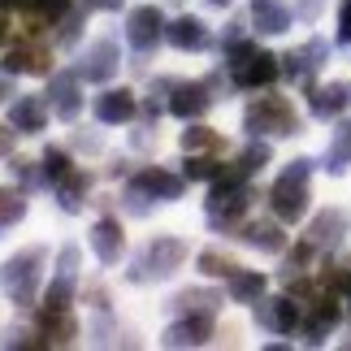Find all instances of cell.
I'll list each match as a JSON object with an SVG mask.
<instances>
[{"label":"cell","instance_id":"obj_1","mask_svg":"<svg viewBox=\"0 0 351 351\" xmlns=\"http://www.w3.org/2000/svg\"><path fill=\"white\" fill-rule=\"evenodd\" d=\"M308 178H313V160L300 156V160H291L287 169H282V178L274 182V191H269V204H274V217L278 221H304V213H308Z\"/></svg>","mask_w":351,"mask_h":351},{"label":"cell","instance_id":"obj_2","mask_svg":"<svg viewBox=\"0 0 351 351\" xmlns=\"http://www.w3.org/2000/svg\"><path fill=\"white\" fill-rule=\"evenodd\" d=\"M282 57H274V52H261L256 44H230V78H234V87H247V91H256V87H269L274 78L282 74V65H278Z\"/></svg>","mask_w":351,"mask_h":351},{"label":"cell","instance_id":"obj_3","mask_svg":"<svg viewBox=\"0 0 351 351\" xmlns=\"http://www.w3.org/2000/svg\"><path fill=\"white\" fill-rule=\"evenodd\" d=\"M243 126L252 134H278V139H287V134L300 130V117H295V104L287 96H261L256 104H247Z\"/></svg>","mask_w":351,"mask_h":351},{"label":"cell","instance_id":"obj_4","mask_svg":"<svg viewBox=\"0 0 351 351\" xmlns=\"http://www.w3.org/2000/svg\"><path fill=\"white\" fill-rule=\"evenodd\" d=\"M39 265H44V252L31 247V252H18L0 265V287L13 304H35V287H39Z\"/></svg>","mask_w":351,"mask_h":351},{"label":"cell","instance_id":"obj_5","mask_svg":"<svg viewBox=\"0 0 351 351\" xmlns=\"http://www.w3.org/2000/svg\"><path fill=\"white\" fill-rule=\"evenodd\" d=\"M186 261V243L182 239H169V234H160L147 243V252L139 256V265L130 269V282H147V278H169V274H178Z\"/></svg>","mask_w":351,"mask_h":351},{"label":"cell","instance_id":"obj_6","mask_svg":"<svg viewBox=\"0 0 351 351\" xmlns=\"http://www.w3.org/2000/svg\"><path fill=\"white\" fill-rule=\"evenodd\" d=\"M208 226L213 230H230V226L243 221L247 213V186H217L213 182V195H208Z\"/></svg>","mask_w":351,"mask_h":351},{"label":"cell","instance_id":"obj_7","mask_svg":"<svg viewBox=\"0 0 351 351\" xmlns=\"http://www.w3.org/2000/svg\"><path fill=\"white\" fill-rule=\"evenodd\" d=\"M160 35H165V18H160L156 5H134L126 13V44L134 52H152Z\"/></svg>","mask_w":351,"mask_h":351},{"label":"cell","instance_id":"obj_8","mask_svg":"<svg viewBox=\"0 0 351 351\" xmlns=\"http://www.w3.org/2000/svg\"><path fill=\"white\" fill-rule=\"evenodd\" d=\"M256 326L274 330V334H295L300 326V304L291 295H278V300H256Z\"/></svg>","mask_w":351,"mask_h":351},{"label":"cell","instance_id":"obj_9","mask_svg":"<svg viewBox=\"0 0 351 351\" xmlns=\"http://www.w3.org/2000/svg\"><path fill=\"white\" fill-rule=\"evenodd\" d=\"M213 339V313H191L165 330V347H204Z\"/></svg>","mask_w":351,"mask_h":351},{"label":"cell","instance_id":"obj_10","mask_svg":"<svg viewBox=\"0 0 351 351\" xmlns=\"http://www.w3.org/2000/svg\"><path fill=\"white\" fill-rule=\"evenodd\" d=\"M48 104L61 121H74L78 109H83V96H78V78L74 74H52L48 83Z\"/></svg>","mask_w":351,"mask_h":351},{"label":"cell","instance_id":"obj_11","mask_svg":"<svg viewBox=\"0 0 351 351\" xmlns=\"http://www.w3.org/2000/svg\"><path fill=\"white\" fill-rule=\"evenodd\" d=\"M321 57H326V44H321V39H313L308 48L287 52V57H282V61H287L282 70H287L291 83H304V87H308V83H313V74L321 70Z\"/></svg>","mask_w":351,"mask_h":351},{"label":"cell","instance_id":"obj_12","mask_svg":"<svg viewBox=\"0 0 351 351\" xmlns=\"http://www.w3.org/2000/svg\"><path fill=\"white\" fill-rule=\"evenodd\" d=\"M208 104H213L208 83H173V100H169V113H173V117L191 121V117L204 113Z\"/></svg>","mask_w":351,"mask_h":351},{"label":"cell","instance_id":"obj_13","mask_svg":"<svg viewBox=\"0 0 351 351\" xmlns=\"http://www.w3.org/2000/svg\"><path fill=\"white\" fill-rule=\"evenodd\" d=\"M121 247H126V234H121L117 217H100L96 226H91V252H96L104 265L121 261Z\"/></svg>","mask_w":351,"mask_h":351},{"label":"cell","instance_id":"obj_14","mask_svg":"<svg viewBox=\"0 0 351 351\" xmlns=\"http://www.w3.org/2000/svg\"><path fill=\"white\" fill-rule=\"evenodd\" d=\"M117 74V44L113 39H96L87 48V61H83V78L87 83H109Z\"/></svg>","mask_w":351,"mask_h":351},{"label":"cell","instance_id":"obj_15","mask_svg":"<svg viewBox=\"0 0 351 351\" xmlns=\"http://www.w3.org/2000/svg\"><path fill=\"white\" fill-rule=\"evenodd\" d=\"M165 39L178 52H199V48H208V26L199 22V18H191V13H182L178 22L165 26Z\"/></svg>","mask_w":351,"mask_h":351},{"label":"cell","instance_id":"obj_16","mask_svg":"<svg viewBox=\"0 0 351 351\" xmlns=\"http://www.w3.org/2000/svg\"><path fill=\"white\" fill-rule=\"evenodd\" d=\"M134 109H139V100H134V91L126 87H113V91H104V96H96V117L104 121V126H121V121H130Z\"/></svg>","mask_w":351,"mask_h":351},{"label":"cell","instance_id":"obj_17","mask_svg":"<svg viewBox=\"0 0 351 351\" xmlns=\"http://www.w3.org/2000/svg\"><path fill=\"white\" fill-rule=\"evenodd\" d=\"M351 104V87L347 83H326V87H313V96H308V109H313V117L330 121L339 117L343 109Z\"/></svg>","mask_w":351,"mask_h":351},{"label":"cell","instance_id":"obj_18","mask_svg":"<svg viewBox=\"0 0 351 351\" xmlns=\"http://www.w3.org/2000/svg\"><path fill=\"white\" fill-rule=\"evenodd\" d=\"M5 74H48V48L31 44V39L13 44L5 57Z\"/></svg>","mask_w":351,"mask_h":351},{"label":"cell","instance_id":"obj_19","mask_svg":"<svg viewBox=\"0 0 351 351\" xmlns=\"http://www.w3.org/2000/svg\"><path fill=\"white\" fill-rule=\"evenodd\" d=\"M9 121H13V130H22V134H39L44 121H48V109H44L39 96H18L13 109H9Z\"/></svg>","mask_w":351,"mask_h":351},{"label":"cell","instance_id":"obj_20","mask_svg":"<svg viewBox=\"0 0 351 351\" xmlns=\"http://www.w3.org/2000/svg\"><path fill=\"white\" fill-rule=\"evenodd\" d=\"M39 330H44V343H52V347H65L78 339V321L70 317V308H44Z\"/></svg>","mask_w":351,"mask_h":351},{"label":"cell","instance_id":"obj_21","mask_svg":"<svg viewBox=\"0 0 351 351\" xmlns=\"http://www.w3.org/2000/svg\"><path fill=\"white\" fill-rule=\"evenodd\" d=\"M252 22L265 35H282V31H291V9L282 0H252Z\"/></svg>","mask_w":351,"mask_h":351},{"label":"cell","instance_id":"obj_22","mask_svg":"<svg viewBox=\"0 0 351 351\" xmlns=\"http://www.w3.org/2000/svg\"><path fill=\"white\" fill-rule=\"evenodd\" d=\"M343 230H347V213L343 208H326L313 226H308V243H313V247H334V243L343 239Z\"/></svg>","mask_w":351,"mask_h":351},{"label":"cell","instance_id":"obj_23","mask_svg":"<svg viewBox=\"0 0 351 351\" xmlns=\"http://www.w3.org/2000/svg\"><path fill=\"white\" fill-rule=\"evenodd\" d=\"M334 326H339V300H334V295H321V300H313V317H308V326H304L308 343H321Z\"/></svg>","mask_w":351,"mask_h":351},{"label":"cell","instance_id":"obj_24","mask_svg":"<svg viewBox=\"0 0 351 351\" xmlns=\"http://www.w3.org/2000/svg\"><path fill=\"white\" fill-rule=\"evenodd\" d=\"M134 186L147 195H160V199H178L182 195V178L169 169H139L134 173Z\"/></svg>","mask_w":351,"mask_h":351},{"label":"cell","instance_id":"obj_25","mask_svg":"<svg viewBox=\"0 0 351 351\" xmlns=\"http://www.w3.org/2000/svg\"><path fill=\"white\" fill-rule=\"evenodd\" d=\"M239 239L247 243V247H256V252H282V247H287V234H282L274 221H252V226H243Z\"/></svg>","mask_w":351,"mask_h":351},{"label":"cell","instance_id":"obj_26","mask_svg":"<svg viewBox=\"0 0 351 351\" xmlns=\"http://www.w3.org/2000/svg\"><path fill=\"white\" fill-rule=\"evenodd\" d=\"M87 186H91V178L87 173H65V178L57 182V204H61V213H78L83 208V199H87Z\"/></svg>","mask_w":351,"mask_h":351},{"label":"cell","instance_id":"obj_27","mask_svg":"<svg viewBox=\"0 0 351 351\" xmlns=\"http://www.w3.org/2000/svg\"><path fill=\"white\" fill-rule=\"evenodd\" d=\"M265 295V274H230V300L234 304H256Z\"/></svg>","mask_w":351,"mask_h":351},{"label":"cell","instance_id":"obj_28","mask_svg":"<svg viewBox=\"0 0 351 351\" xmlns=\"http://www.w3.org/2000/svg\"><path fill=\"white\" fill-rule=\"evenodd\" d=\"M26 217V195L18 186H0V234L9 230V226H18Z\"/></svg>","mask_w":351,"mask_h":351},{"label":"cell","instance_id":"obj_29","mask_svg":"<svg viewBox=\"0 0 351 351\" xmlns=\"http://www.w3.org/2000/svg\"><path fill=\"white\" fill-rule=\"evenodd\" d=\"M351 165V121H343L339 134H334V143H330V152H326V169L330 173H343Z\"/></svg>","mask_w":351,"mask_h":351},{"label":"cell","instance_id":"obj_30","mask_svg":"<svg viewBox=\"0 0 351 351\" xmlns=\"http://www.w3.org/2000/svg\"><path fill=\"white\" fill-rule=\"evenodd\" d=\"M182 173L191 182H208V178H217L221 173V165L213 156H199V152H186V160H182Z\"/></svg>","mask_w":351,"mask_h":351},{"label":"cell","instance_id":"obj_31","mask_svg":"<svg viewBox=\"0 0 351 351\" xmlns=\"http://www.w3.org/2000/svg\"><path fill=\"white\" fill-rule=\"evenodd\" d=\"M182 147L186 152H217L221 139H217V130H208V126H191V130H182Z\"/></svg>","mask_w":351,"mask_h":351},{"label":"cell","instance_id":"obj_32","mask_svg":"<svg viewBox=\"0 0 351 351\" xmlns=\"http://www.w3.org/2000/svg\"><path fill=\"white\" fill-rule=\"evenodd\" d=\"M199 269H204L208 278H230V274H239V265L230 261V256H221V252H199Z\"/></svg>","mask_w":351,"mask_h":351},{"label":"cell","instance_id":"obj_33","mask_svg":"<svg viewBox=\"0 0 351 351\" xmlns=\"http://www.w3.org/2000/svg\"><path fill=\"white\" fill-rule=\"evenodd\" d=\"M173 308H186V313H213V308H217V295L213 291H182L178 300H173Z\"/></svg>","mask_w":351,"mask_h":351},{"label":"cell","instance_id":"obj_34","mask_svg":"<svg viewBox=\"0 0 351 351\" xmlns=\"http://www.w3.org/2000/svg\"><path fill=\"white\" fill-rule=\"evenodd\" d=\"M65 173H74V165H70V152H61V147H48V152H44V178L61 182Z\"/></svg>","mask_w":351,"mask_h":351},{"label":"cell","instance_id":"obj_35","mask_svg":"<svg viewBox=\"0 0 351 351\" xmlns=\"http://www.w3.org/2000/svg\"><path fill=\"white\" fill-rule=\"evenodd\" d=\"M70 300H74V278L57 274V278H52V287H48V295H44V304L48 308H70Z\"/></svg>","mask_w":351,"mask_h":351},{"label":"cell","instance_id":"obj_36","mask_svg":"<svg viewBox=\"0 0 351 351\" xmlns=\"http://www.w3.org/2000/svg\"><path fill=\"white\" fill-rule=\"evenodd\" d=\"M35 13L39 22H61L70 13V0H35Z\"/></svg>","mask_w":351,"mask_h":351},{"label":"cell","instance_id":"obj_37","mask_svg":"<svg viewBox=\"0 0 351 351\" xmlns=\"http://www.w3.org/2000/svg\"><path fill=\"white\" fill-rule=\"evenodd\" d=\"M57 274L78 278V247H61V256H57Z\"/></svg>","mask_w":351,"mask_h":351},{"label":"cell","instance_id":"obj_38","mask_svg":"<svg viewBox=\"0 0 351 351\" xmlns=\"http://www.w3.org/2000/svg\"><path fill=\"white\" fill-rule=\"evenodd\" d=\"M5 347H39V343H35L31 330H18V326H13V330H5Z\"/></svg>","mask_w":351,"mask_h":351},{"label":"cell","instance_id":"obj_39","mask_svg":"<svg viewBox=\"0 0 351 351\" xmlns=\"http://www.w3.org/2000/svg\"><path fill=\"white\" fill-rule=\"evenodd\" d=\"M339 44H351V0L339 5Z\"/></svg>","mask_w":351,"mask_h":351},{"label":"cell","instance_id":"obj_40","mask_svg":"<svg viewBox=\"0 0 351 351\" xmlns=\"http://www.w3.org/2000/svg\"><path fill=\"white\" fill-rule=\"evenodd\" d=\"M9 152H13V130L0 126V156H9Z\"/></svg>","mask_w":351,"mask_h":351},{"label":"cell","instance_id":"obj_41","mask_svg":"<svg viewBox=\"0 0 351 351\" xmlns=\"http://www.w3.org/2000/svg\"><path fill=\"white\" fill-rule=\"evenodd\" d=\"M0 9H35V0H0Z\"/></svg>","mask_w":351,"mask_h":351},{"label":"cell","instance_id":"obj_42","mask_svg":"<svg viewBox=\"0 0 351 351\" xmlns=\"http://www.w3.org/2000/svg\"><path fill=\"white\" fill-rule=\"evenodd\" d=\"M87 9H121V0H87Z\"/></svg>","mask_w":351,"mask_h":351},{"label":"cell","instance_id":"obj_43","mask_svg":"<svg viewBox=\"0 0 351 351\" xmlns=\"http://www.w3.org/2000/svg\"><path fill=\"white\" fill-rule=\"evenodd\" d=\"M13 96V83H9V74H0V104H5Z\"/></svg>","mask_w":351,"mask_h":351},{"label":"cell","instance_id":"obj_44","mask_svg":"<svg viewBox=\"0 0 351 351\" xmlns=\"http://www.w3.org/2000/svg\"><path fill=\"white\" fill-rule=\"evenodd\" d=\"M9 39V22H5V13H0V44Z\"/></svg>","mask_w":351,"mask_h":351},{"label":"cell","instance_id":"obj_45","mask_svg":"<svg viewBox=\"0 0 351 351\" xmlns=\"http://www.w3.org/2000/svg\"><path fill=\"white\" fill-rule=\"evenodd\" d=\"M208 5H221V9H226V5H230V0H208Z\"/></svg>","mask_w":351,"mask_h":351}]
</instances>
